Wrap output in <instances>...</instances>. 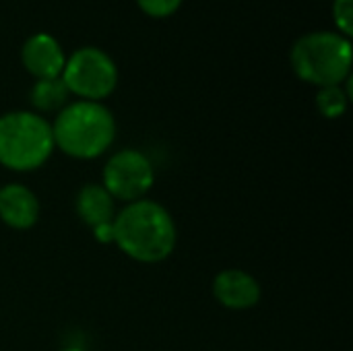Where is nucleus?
I'll list each match as a JSON object with an SVG mask.
<instances>
[{
  "label": "nucleus",
  "mask_w": 353,
  "mask_h": 351,
  "mask_svg": "<svg viewBox=\"0 0 353 351\" xmlns=\"http://www.w3.org/2000/svg\"><path fill=\"white\" fill-rule=\"evenodd\" d=\"M116 211H118L116 209V201L101 186V182H87V184H83L79 188L77 197H74V213L89 228L114 221Z\"/></svg>",
  "instance_id": "nucleus-10"
},
{
  "label": "nucleus",
  "mask_w": 353,
  "mask_h": 351,
  "mask_svg": "<svg viewBox=\"0 0 353 351\" xmlns=\"http://www.w3.org/2000/svg\"><path fill=\"white\" fill-rule=\"evenodd\" d=\"M56 151L52 122L33 110L0 116V166L10 172H35Z\"/></svg>",
  "instance_id": "nucleus-4"
},
{
  "label": "nucleus",
  "mask_w": 353,
  "mask_h": 351,
  "mask_svg": "<svg viewBox=\"0 0 353 351\" xmlns=\"http://www.w3.org/2000/svg\"><path fill=\"white\" fill-rule=\"evenodd\" d=\"M213 298L228 310H250L263 298V288L254 275L242 269L219 271L213 279Z\"/></svg>",
  "instance_id": "nucleus-7"
},
{
  "label": "nucleus",
  "mask_w": 353,
  "mask_h": 351,
  "mask_svg": "<svg viewBox=\"0 0 353 351\" xmlns=\"http://www.w3.org/2000/svg\"><path fill=\"white\" fill-rule=\"evenodd\" d=\"M350 95L343 89V85H329V87H321L316 93V110L321 112V116L335 120L341 118L347 108H350Z\"/></svg>",
  "instance_id": "nucleus-12"
},
{
  "label": "nucleus",
  "mask_w": 353,
  "mask_h": 351,
  "mask_svg": "<svg viewBox=\"0 0 353 351\" xmlns=\"http://www.w3.org/2000/svg\"><path fill=\"white\" fill-rule=\"evenodd\" d=\"M296 77L314 87L343 85L352 77V39L339 31H312L298 37L290 50Z\"/></svg>",
  "instance_id": "nucleus-3"
},
{
  "label": "nucleus",
  "mask_w": 353,
  "mask_h": 351,
  "mask_svg": "<svg viewBox=\"0 0 353 351\" xmlns=\"http://www.w3.org/2000/svg\"><path fill=\"white\" fill-rule=\"evenodd\" d=\"M62 81L70 95L85 101H103L118 87V66L108 52L83 46L66 56Z\"/></svg>",
  "instance_id": "nucleus-5"
},
{
  "label": "nucleus",
  "mask_w": 353,
  "mask_h": 351,
  "mask_svg": "<svg viewBox=\"0 0 353 351\" xmlns=\"http://www.w3.org/2000/svg\"><path fill=\"white\" fill-rule=\"evenodd\" d=\"M155 184V166L139 149L126 147L112 153L101 172V186L118 203H134L147 199Z\"/></svg>",
  "instance_id": "nucleus-6"
},
{
  "label": "nucleus",
  "mask_w": 353,
  "mask_h": 351,
  "mask_svg": "<svg viewBox=\"0 0 353 351\" xmlns=\"http://www.w3.org/2000/svg\"><path fill=\"white\" fill-rule=\"evenodd\" d=\"M116 132V118L101 101H68L52 122L54 147L81 161L97 159L110 151Z\"/></svg>",
  "instance_id": "nucleus-2"
},
{
  "label": "nucleus",
  "mask_w": 353,
  "mask_h": 351,
  "mask_svg": "<svg viewBox=\"0 0 353 351\" xmlns=\"http://www.w3.org/2000/svg\"><path fill=\"white\" fill-rule=\"evenodd\" d=\"M60 351H85V350H81V348H64V350H60Z\"/></svg>",
  "instance_id": "nucleus-16"
},
{
  "label": "nucleus",
  "mask_w": 353,
  "mask_h": 351,
  "mask_svg": "<svg viewBox=\"0 0 353 351\" xmlns=\"http://www.w3.org/2000/svg\"><path fill=\"white\" fill-rule=\"evenodd\" d=\"M93 230V238L99 242V244H114V225L112 221L110 223H99Z\"/></svg>",
  "instance_id": "nucleus-15"
},
{
  "label": "nucleus",
  "mask_w": 353,
  "mask_h": 351,
  "mask_svg": "<svg viewBox=\"0 0 353 351\" xmlns=\"http://www.w3.org/2000/svg\"><path fill=\"white\" fill-rule=\"evenodd\" d=\"M333 21L345 37L353 33V0H333Z\"/></svg>",
  "instance_id": "nucleus-14"
},
{
  "label": "nucleus",
  "mask_w": 353,
  "mask_h": 351,
  "mask_svg": "<svg viewBox=\"0 0 353 351\" xmlns=\"http://www.w3.org/2000/svg\"><path fill=\"white\" fill-rule=\"evenodd\" d=\"M21 64L31 77H35V81L56 79L64 70L66 54L54 35L35 33L27 37L21 48Z\"/></svg>",
  "instance_id": "nucleus-8"
},
{
  "label": "nucleus",
  "mask_w": 353,
  "mask_h": 351,
  "mask_svg": "<svg viewBox=\"0 0 353 351\" xmlns=\"http://www.w3.org/2000/svg\"><path fill=\"white\" fill-rule=\"evenodd\" d=\"M41 205L37 194L21 184V182H8L0 186V221L17 232L31 230L39 221Z\"/></svg>",
  "instance_id": "nucleus-9"
},
{
  "label": "nucleus",
  "mask_w": 353,
  "mask_h": 351,
  "mask_svg": "<svg viewBox=\"0 0 353 351\" xmlns=\"http://www.w3.org/2000/svg\"><path fill=\"white\" fill-rule=\"evenodd\" d=\"M184 0H137L139 8L147 14V17H153V19H165V17H172L180 6H182Z\"/></svg>",
  "instance_id": "nucleus-13"
},
{
  "label": "nucleus",
  "mask_w": 353,
  "mask_h": 351,
  "mask_svg": "<svg viewBox=\"0 0 353 351\" xmlns=\"http://www.w3.org/2000/svg\"><path fill=\"white\" fill-rule=\"evenodd\" d=\"M68 89L62 81V77L56 79H39L33 83L29 101L33 106V112L37 114H58L68 103Z\"/></svg>",
  "instance_id": "nucleus-11"
},
{
  "label": "nucleus",
  "mask_w": 353,
  "mask_h": 351,
  "mask_svg": "<svg viewBox=\"0 0 353 351\" xmlns=\"http://www.w3.org/2000/svg\"><path fill=\"white\" fill-rule=\"evenodd\" d=\"M114 244L128 259L155 265L172 257L178 242V228L172 213L153 199L126 203L112 221Z\"/></svg>",
  "instance_id": "nucleus-1"
}]
</instances>
